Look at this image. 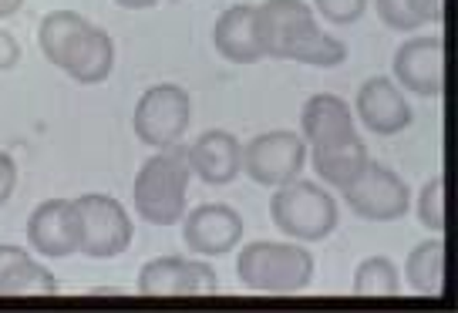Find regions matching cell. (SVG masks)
<instances>
[{"mask_svg":"<svg viewBox=\"0 0 458 313\" xmlns=\"http://www.w3.org/2000/svg\"><path fill=\"white\" fill-rule=\"evenodd\" d=\"M189 179H192V169H189L186 148H175V145L158 148L135 172V182H131L135 216L148 226H175L186 216Z\"/></svg>","mask_w":458,"mask_h":313,"instance_id":"6da1fadb","label":"cell"},{"mask_svg":"<svg viewBox=\"0 0 458 313\" xmlns=\"http://www.w3.org/2000/svg\"><path fill=\"white\" fill-rule=\"evenodd\" d=\"M314 253L301 242H246L236 257V280L257 293H301L314 280Z\"/></svg>","mask_w":458,"mask_h":313,"instance_id":"7a4b0ae2","label":"cell"},{"mask_svg":"<svg viewBox=\"0 0 458 313\" xmlns=\"http://www.w3.org/2000/svg\"><path fill=\"white\" fill-rule=\"evenodd\" d=\"M273 226L297 242H320L337 229V202L327 189H320L310 179H290L276 185L270 196Z\"/></svg>","mask_w":458,"mask_h":313,"instance_id":"3957f363","label":"cell"},{"mask_svg":"<svg viewBox=\"0 0 458 313\" xmlns=\"http://www.w3.org/2000/svg\"><path fill=\"white\" fill-rule=\"evenodd\" d=\"M72 216L78 253L91 259H112L122 257L131 246V216L112 196L85 192V196L72 199Z\"/></svg>","mask_w":458,"mask_h":313,"instance_id":"277c9868","label":"cell"},{"mask_svg":"<svg viewBox=\"0 0 458 313\" xmlns=\"http://www.w3.org/2000/svg\"><path fill=\"white\" fill-rule=\"evenodd\" d=\"M189 122H192V98L186 88L172 81L145 88L131 112V131L148 148L175 145L189 131Z\"/></svg>","mask_w":458,"mask_h":313,"instance_id":"5b68a950","label":"cell"},{"mask_svg":"<svg viewBox=\"0 0 458 313\" xmlns=\"http://www.w3.org/2000/svg\"><path fill=\"white\" fill-rule=\"evenodd\" d=\"M317 17L307 0H263L257 4V38L263 57L297 61L317 38Z\"/></svg>","mask_w":458,"mask_h":313,"instance_id":"8992f818","label":"cell"},{"mask_svg":"<svg viewBox=\"0 0 458 313\" xmlns=\"http://www.w3.org/2000/svg\"><path fill=\"white\" fill-rule=\"evenodd\" d=\"M341 196L351 206V213L368 223H394L411 209V192L404 179L381 162H368L354 182L344 185Z\"/></svg>","mask_w":458,"mask_h":313,"instance_id":"52a82bcc","label":"cell"},{"mask_svg":"<svg viewBox=\"0 0 458 313\" xmlns=\"http://www.w3.org/2000/svg\"><path fill=\"white\" fill-rule=\"evenodd\" d=\"M303 165H307V142L297 131H259L243 145V172L267 189L297 179Z\"/></svg>","mask_w":458,"mask_h":313,"instance_id":"ba28073f","label":"cell"},{"mask_svg":"<svg viewBox=\"0 0 458 313\" xmlns=\"http://www.w3.org/2000/svg\"><path fill=\"white\" fill-rule=\"evenodd\" d=\"M135 286L142 297H202L219 290V276L199 259L156 257L139 270Z\"/></svg>","mask_w":458,"mask_h":313,"instance_id":"9c48e42d","label":"cell"},{"mask_svg":"<svg viewBox=\"0 0 458 313\" xmlns=\"http://www.w3.org/2000/svg\"><path fill=\"white\" fill-rule=\"evenodd\" d=\"M394 85L418 98H442L445 91V41L442 34L408 38L394 51Z\"/></svg>","mask_w":458,"mask_h":313,"instance_id":"30bf717a","label":"cell"},{"mask_svg":"<svg viewBox=\"0 0 458 313\" xmlns=\"http://www.w3.org/2000/svg\"><path fill=\"white\" fill-rule=\"evenodd\" d=\"M182 242L199 257H226L243 242V216L226 202H202L182 219Z\"/></svg>","mask_w":458,"mask_h":313,"instance_id":"8fae6325","label":"cell"},{"mask_svg":"<svg viewBox=\"0 0 458 313\" xmlns=\"http://www.w3.org/2000/svg\"><path fill=\"white\" fill-rule=\"evenodd\" d=\"M354 112H358L360 125L371 131V135H381V139L398 135V131H404L415 122V112H411V105L404 98V91L391 78H381V74L368 78L358 88Z\"/></svg>","mask_w":458,"mask_h":313,"instance_id":"7c38bea8","label":"cell"},{"mask_svg":"<svg viewBox=\"0 0 458 313\" xmlns=\"http://www.w3.org/2000/svg\"><path fill=\"white\" fill-rule=\"evenodd\" d=\"M189 169L206 185H229L243 172V145L226 129L202 131L186 148Z\"/></svg>","mask_w":458,"mask_h":313,"instance_id":"4fadbf2b","label":"cell"},{"mask_svg":"<svg viewBox=\"0 0 458 313\" xmlns=\"http://www.w3.org/2000/svg\"><path fill=\"white\" fill-rule=\"evenodd\" d=\"M28 242L30 250H38L41 257L51 259H64L78 253L72 199H44L41 206H34V213L28 216Z\"/></svg>","mask_w":458,"mask_h":313,"instance_id":"5bb4252c","label":"cell"},{"mask_svg":"<svg viewBox=\"0 0 458 313\" xmlns=\"http://www.w3.org/2000/svg\"><path fill=\"white\" fill-rule=\"evenodd\" d=\"M213 47L233 64H257L263 47L257 38V4H233L213 24Z\"/></svg>","mask_w":458,"mask_h":313,"instance_id":"9a60e30c","label":"cell"},{"mask_svg":"<svg viewBox=\"0 0 458 313\" xmlns=\"http://www.w3.org/2000/svg\"><path fill=\"white\" fill-rule=\"evenodd\" d=\"M307 162L314 165L317 179L324 185L344 189L364 172L371 156H368V145L360 142V135L354 131V135H344V139H334V142L307 145Z\"/></svg>","mask_w":458,"mask_h":313,"instance_id":"2e32d148","label":"cell"},{"mask_svg":"<svg viewBox=\"0 0 458 313\" xmlns=\"http://www.w3.org/2000/svg\"><path fill=\"white\" fill-rule=\"evenodd\" d=\"M354 131H358L354 129V112H351V105L341 95L320 91V95H310V98L303 101L301 135L307 145L334 142V139L354 135Z\"/></svg>","mask_w":458,"mask_h":313,"instance_id":"e0dca14e","label":"cell"},{"mask_svg":"<svg viewBox=\"0 0 458 313\" xmlns=\"http://www.w3.org/2000/svg\"><path fill=\"white\" fill-rule=\"evenodd\" d=\"M114 68V41L105 34L101 28H91L88 24L78 41L72 44V51L64 57L61 72L72 74L78 85H98L105 81Z\"/></svg>","mask_w":458,"mask_h":313,"instance_id":"ac0fdd59","label":"cell"},{"mask_svg":"<svg viewBox=\"0 0 458 313\" xmlns=\"http://www.w3.org/2000/svg\"><path fill=\"white\" fill-rule=\"evenodd\" d=\"M41 297L57 293V280L44 270L38 259L28 257V250L0 242V297Z\"/></svg>","mask_w":458,"mask_h":313,"instance_id":"d6986e66","label":"cell"},{"mask_svg":"<svg viewBox=\"0 0 458 313\" xmlns=\"http://www.w3.org/2000/svg\"><path fill=\"white\" fill-rule=\"evenodd\" d=\"M404 283L421 297H442L445 290V240L418 242L404 259Z\"/></svg>","mask_w":458,"mask_h":313,"instance_id":"ffe728a7","label":"cell"},{"mask_svg":"<svg viewBox=\"0 0 458 313\" xmlns=\"http://www.w3.org/2000/svg\"><path fill=\"white\" fill-rule=\"evenodd\" d=\"M88 28V21L74 11H51L41 17V28H38V44H41V55L61 68L64 57L72 51V44L78 41V34Z\"/></svg>","mask_w":458,"mask_h":313,"instance_id":"44dd1931","label":"cell"},{"mask_svg":"<svg viewBox=\"0 0 458 313\" xmlns=\"http://www.w3.org/2000/svg\"><path fill=\"white\" fill-rule=\"evenodd\" d=\"M374 11L391 30H418L425 24H442L445 0H374Z\"/></svg>","mask_w":458,"mask_h":313,"instance_id":"7402d4cb","label":"cell"},{"mask_svg":"<svg viewBox=\"0 0 458 313\" xmlns=\"http://www.w3.org/2000/svg\"><path fill=\"white\" fill-rule=\"evenodd\" d=\"M351 286L358 297H398L401 273L387 257H368L358 263Z\"/></svg>","mask_w":458,"mask_h":313,"instance_id":"603a6c76","label":"cell"},{"mask_svg":"<svg viewBox=\"0 0 458 313\" xmlns=\"http://www.w3.org/2000/svg\"><path fill=\"white\" fill-rule=\"evenodd\" d=\"M418 219L421 226L431 229L435 236L445 233V175H431L428 182L421 185V196H418Z\"/></svg>","mask_w":458,"mask_h":313,"instance_id":"cb8c5ba5","label":"cell"},{"mask_svg":"<svg viewBox=\"0 0 458 313\" xmlns=\"http://www.w3.org/2000/svg\"><path fill=\"white\" fill-rule=\"evenodd\" d=\"M314 11L327 24H337V28H347V24H354L364 17L368 11V0H314Z\"/></svg>","mask_w":458,"mask_h":313,"instance_id":"d4e9b609","label":"cell"},{"mask_svg":"<svg viewBox=\"0 0 458 313\" xmlns=\"http://www.w3.org/2000/svg\"><path fill=\"white\" fill-rule=\"evenodd\" d=\"M17 61H21V44L11 30L0 28V72H7V68H14Z\"/></svg>","mask_w":458,"mask_h":313,"instance_id":"484cf974","label":"cell"},{"mask_svg":"<svg viewBox=\"0 0 458 313\" xmlns=\"http://www.w3.org/2000/svg\"><path fill=\"white\" fill-rule=\"evenodd\" d=\"M118 7H125V11H148V7H156L158 0H114Z\"/></svg>","mask_w":458,"mask_h":313,"instance_id":"4316f807","label":"cell"},{"mask_svg":"<svg viewBox=\"0 0 458 313\" xmlns=\"http://www.w3.org/2000/svg\"><path fill=\"white\" fill-rule=\"evenodd\" d=\"M21 4H24V0H0V21L17 14V11H21Z\"/></svg>","mask_w":458,"mask_h":313,"instance_id":"83f0119b","label":"cell"}]
</instances>
